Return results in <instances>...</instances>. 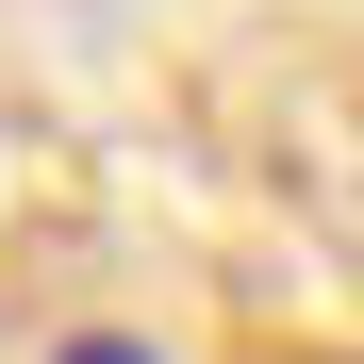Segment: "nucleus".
<instances>
[{"mask_svg": "<svg viewBox=\"0 0 364 364\" xmlns=\"http://www.w3.org/2000/svg\"><path fill=\"white\" fill-rule=\"evenodd\" d=\"M50 364H166V348H133V331H67Z\"/></svg>", "mask_w": 364, "mask_h": 364, "instance_id": "obj_1", "label": "nucleus"}]
</instances>
